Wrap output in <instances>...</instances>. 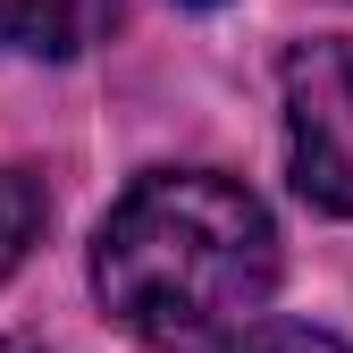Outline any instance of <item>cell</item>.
I'll use <instances>...</instances> for the list:
<instances>
[{"label":"cell","mask_w":353,"mask_h":353,"mask_svg":"<svg viewBox=\"0 0 353 353\" xmlns=\"http://www.w3.org/2000/svg\"><path fill=\"white\" fill-rule=\"evenodd\" d=\"M278 286V228L261 194L219 168H152L135 176L101 236H93V294L143 345H202L244 328Z\"/></svg>","instance_id":"obj_1"},{"label":"cell","mask_w":353,"mask_h":353,"mask_svg":"<svg viewBox=\"0 0 353 353\" xmlns=\"http://www.w3.org/2000/svg\"><path fill=\"white\" fill-rule=\"evenodd\" d=\"M286 168L312 210L353 219V42L286 51Z\"/></svg>","instance_id":"obj_2"},{"label":"cell","mask_w":353,"mask_h":353,"mask_svg":"<svg viewBox=\"0 0 353 353\" xmlns=\"http://www.w3.org/2000/svg\"><path fill=\"white\" fill-rule=\"evenodd\" d=\"M118 26V0H0V51L76 59Z\"/></svg>","instance_id":"obj_3"},{"label":"cell","mask_w":353,"mask_h":353,"mask_svg":"<svg viewBox=\"0 0 353 353\" xmlns=\"http://www.w3.org/2000/svg\"><path fill=\"white\" fill-rule=\"evenodd\" d=\"M42 219H51L42 176H34V168H0V278H17V261L34 252Z\"/></svg>","instance_id":"obj_4"},{"label":"cell","mask_w":353,"mask_h":353,"mask_svg":"<svg viewBox=\"0 0 353 353\" xmlns=\"http://www.w3.org/2000/svg\"><path fill=\"white\" fill-rule=\"evenodd\" d=\"M228 353H345V345L320 336V328H303V320H270V328H244Z\"/></svg>","instance_id":"obj_5"},{"label":"cell","mask_w":353,"mask_h":353,"mask_svg":"<svg viewBox=\"0 0 353 353\" xmlns=\"http://www.w3.org/2000/svg\"><path fill=\"white\" fill-rule=\"evenodd\" d=\"M185 9H219V0H185Z\"/></svg>","instance_id":"obj_6"},{"label":"cell","mask_w":353,"mask_h":353,"mask_svg":"<svg viewBox=\"0 0 353 353\" xmlns=\"http://www.w3.org/2000/svg\"><path fill=\"white\" fill-rule=\"evenodd\" d=\"M0 353H17V345H0Z\"/></svg>","instance_id":"obj_7"}]
</instances>
